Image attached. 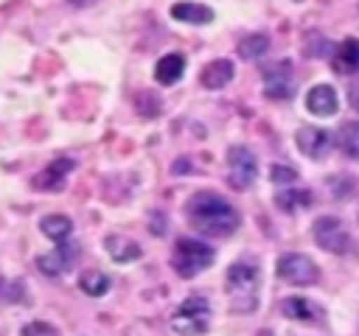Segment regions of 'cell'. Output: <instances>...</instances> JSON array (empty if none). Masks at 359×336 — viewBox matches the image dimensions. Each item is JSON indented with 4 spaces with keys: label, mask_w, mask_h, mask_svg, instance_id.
<instances>
[{
    "label": "cell",
    "mask_w": 359,
    "mask_h": 336,
    "mask_svg": "<svg viewBox=\"0 0 359 336\" xmlns=\"http://www.w3.org/2000/svg\"><path fill=\"white\" fill-rule=\"evenodd\" d=\"M185 218L188 224L202 232V235H216V238H227L238 230L241 218L238 210L219 193L213 190H199L185 202Z\"/></svg>",
    "instance_id": "1"
},
{
    "label": "cell",
    "mask_w": 359,
    "mask_h": 336,
    "mask_svg": "<svg viewBox=\"0 0 359 336\" xmlns=\"http://www.w3.org/2000/svg\"><path fill=\"white\" fill-rule=\"evenodd\" d=\"M227 294L233 311H252L258 305V266L252 260H238L227 269Z\"/></svg>",
    "instance_id": "2"
},
{
    "label": "cell",
    "mask_w": 359,
    "mask_h": 336,
    "mask_svg": "<svg viewBox=\"0 0 359 336\" xmlns=\"http://www.w3.org/2000/svg\"><path fill=\"white\" fill-rule=\"evenodd\" d=\"M213 258H216V252L205 241H199V238H180L174 244V260H171V266H174V272L180 277L191 280L199 272L210 269L213 266Z\"/></svg>",
    "instance_id": "3"
},
{
    "label": "cell",
    "mask_w": 359,
    "mask_h": 336,
    "mask_svg": "<svg viewBox=\"0 0 359 336\" xmlns=\"http://www.w3.org/2000/svg\"><path fill=\"white\" fill-rule=\"evenodd\" d=\"M210 322V305L205 297H188L185 302H180V308L171 316V328L180 336H202L208 330Z\"/></svg>",
    "instance_id": "4"
},
{
    "label": "cell",
    "mask_w": 359,
    "mask_h": 336,
    "mask_svg": "<svg viewBox=\"0 0 359 336\" xmlns=\"http://www.w3.org/2000/svg\"><path fill=\"white\" fill-rule=\"evenodd\" d=\"M311 235H314L317 246L325 249V252L345 255L351 249V232H348V227L337 216H320L311 224Z\"/></svg>",
    "instance_id": "5"
},
{
    "label": "cell",
    "mask_w": 359,
    "mask_h": 336,
    "mask_svg": "<svg viewBox=\"0 0 359 336\" xmlns=\"http://www.w3.org/2000/svg\"><path fill=\"white\" fill-rule=\"evenodd\" d=\"M278 277L292 286H314L320 280V269L303 252H283L278 258Z\"/></svg>",
    "instance_id": "6"
},
{
    "label": "cell",
    "mask_w": 359,
    "mask_h": 336,
    "mask_svg": "<svg viewBox=\"0 0 359 336\" xmlns=\"http://www.w3.org/2000/svg\"><path fill=\"white\" fill-rule=\"evenodd\" d=\"M258 176V157L247 146L227 148V182L236 190H247Z\"/></svg>",
    "instance_id": "7"
},
{
    "label": "cell",
    "mask_w": 359,
    "mask_h": 336,
    "mask_svg": "<svg viewBox=\"0 0 359 336\" xmlns=\"http://www.w3.org/2000/svg\"><path fill=\"white\" fill-rule=\"evenodd\" d=\"M264 95L269 101H286L294 95V70L292 62H272L264 67Z\"/></svg>",
    "instance_id": "8"
},
{
    "label": "cell",
    "mask_w": 359,
    "mask_h": 336,
    "mask_svg": "<svg viewBox=\"0 0 359 336\" xmlns=\"http://www.w3.org/2000/svg\"><path fill=\"white\" fill-rule=\"evenodd\" d=\"M294 143L303 157L309 160H325L331 151V134L320 126H300L294 134Z\"/></svg>",
    "instance_id": "9"
},
{
    "label": "cell",
    "mask_w": 359,
    "mask_h": 336,
    "mask_svg": "<svg viewBox=\"0 0 359 336\" xmlns=\"http://www.w3.org/2000/svg\"><path fill=\"white\" fill-rule=\"evenodd\" d=\"M76 255H79V244L73 238L70 241H62V244H56L53 252L36 258V269L42 274H48V277H56V274H62L65 269H70L76 263Z\"/></svg>",
    "instance_id": "10"
},
{
    "label": "cell",
    "mask_w": 359,
    "mask_h": 336,
    "mask_svg": "<svg viewBox=\"0 0 359 336\" xmlns=\"http://www.w3.org/2000/svg\"><path fill=\"white\" fill-rule=\"evenodd\" d=\"M73 168H76V160H70V157H56V160H50V165H48L42 174L34 176V188H36V190L56 193V190L65 188V179L70 176Z\"/></svg>",
    "instance_id": "11"
},
{
    "label": "cell",
    "mask_w": 359,
    "mask_h": 336,
    "mask_svg": "<svg viewBox=\"0 0 359 336\" xmlns=\"http://www.w3.org/2000/svg\"><path fill=\"white\" fill-rule=\"evenodd\" d=\"M306 109L317 118H331L337 115L339 109V98H337V90L331 84H314L309 92H306Z\"/></svg>",
    "instance_id": "12"
},
{
    "label": "cell",
    "mask_w": 359,
    "mask_h": 336,
    "mask_svg": "<svg viewBox=\"0 0 359 336\" xmlns=\"http://www.w3.org/2000/svg\"><path fill=\"white\" fill-rule=\"evenodd\" d=\"M233 76H236V64L230 59H213L210 64L202 67L199 84L205 90H222V87H227L233 81Z\"/></svg>",
    "instance_id": "13"
},
{
    "label": "cell",
    "mask_w": 359,
    "mask_h": 336,
    "mask_svg": "<svg viewBox=\"0 0 359 336\" xmlns=\"http://www.w3.org/2000/svg\"><path fill=\"white\" fill-rule=\"evenodd\" d=\"M280 311H283V316L297 319V322H323L325 319V311L306 297H286L280 302Z\"/></svg>",
    "instance_id": "14"
},
{
    "label": "cell",
    "mask_w": 359,
    "mask_h": 336,
    "mask_svg": "<svg viewBox=\"0 0 359 336\" xmlns=\"http://www.w3.org/2000/svg\"><path fill=\"white\" fill-rule=\"evenodd\" d=\"M171 17L177 22H188V25H208V22H213V8L205 3H194V0H180L171 6Z\"/></svg>",
    "instance_id": "15"
},
{
    "label": "cell",
    "mask_w": 359,
    "mask_h": 336,
    "mask_svg": "<svg viewBox=\"0 0 359 336\" xmlns=\"http://www.w3.org/2000/svg\"><path fill=\"white\" fill-rule=\"evenodd\" d=\"M185 67H188V59H185L182 53H165V56L154 64V78H157V84H163V87H174V84L182 78Z\"/></svg>",
    "instance_id": "16"
},
{
    "label": "cell",
    "mask_w": 359,
    "mask_h": 336,
    "mask_svg": "<svg viewBox=\"0 0 359 336\" xmlns=\"http://www.w3.org/2000/svg\"><path fill=\"white\" fill-rule=\"evenodd\" d=\"M334 70L342 76H359V39H345L337 45L334 59H331Z\"/></svg>",
    "instance_id": "17"
},
{
    "label": "cell",
    "mask_w": 359,
    "mask_h": 336,
    "mask_svg": "<svg viewBox=\"0 0 359 336\" xmlns=\"http://www.w3.org/2000/svg\"><path fill=\"white\" fill-rule=\"evenodd\" d=\"M39 230H42L50 241L62 244V241H70L73 218H70V216H62V213H50V216H45V218L39 221Z\"/></svg>",
    "instance_id": "18"
},
{
    "label": "cell",
    "mask_w": 359,
    "mask_h": 336,
    "mask_svg": "<svg viewBox=\"0 0 359 336\" xmlns=\"http://www.w3.org/2000/svg\"><path fill=\"white\" fill-rule=\"evenodd\" d=\"M104 246H107V252H109L118 263L137 260V258H140V252H143L135 241H129V238H123V235H109V238L104 241Z\"/></svg>",
    "instance_id": "19"
},
{
    "label": "cell",
    "mask_w": 359,
    "mask_h": 336,
    "mask_svg": "<svg viewBox=\"0 0 359 336\" xmlns=\"http://www.w3.org/2000/svg\"><path fill=\"white\" fill-rule=\"evenodd\" d=\"M275 204L283 213H294L297 207H309L311 204V193L306 188H280L275 193Z\"/></svg>",
    "instance_id": "20"
},
{
    "label": "cell",
    "mask_w": 359,
    "mask_h": 336,
    "mask_svg": "<svg viewBox=\"0 0 359 336\" xmlns=\"http://www.w3.org/2000/svg\"><path fill=\"white\" fill-rule=\"evenodd\" d=\"M337 146L342 154L359 160V120H348L337 129Z\"/></svg>",
    "instance_id": "21"
},
{
    "label": "cell",
    "mask_w": 359,
    "mask_h": 336,
    "mask_svg": "<svg viewBox=\"0 0 359 336\" xmlns=\"http://www.w3.org/2000/svg\"><path fill=\"white\" fill-rule=\"evenodd\" d=\"M266 50H269V36L266 34H247L236 45V53L241 59H261Z\"/></svg>",
    "instance_id": "22"
},
{
    "label": "cell",
    "mask_w": 359,
    "mask_h": 336,
    "mask_svg": "<svg viewBox=\"0 0 359 336\" xmlns=\"http://www.w3.org/2000/svg\"><path fill=\"white\" fill-rule=\"evenodd\" d=\"M109 286H112L109 274H104V272H98V269H87V272L79 277V288H81L84 294H90V297H104V294L109 291Z\"/></svg>",
    "instance_id": "23"
},
{
    "label": "cell",
    "mask_w": 359,
    "mask_h": 336,
    "mask_svg": "<svg viewBox=\"0 0 359 336\" xmlns=\"http://www.w3.org/2000/svg\"><path fill=\"white\" fill-rule=\"evenodd\" d=\"M135 109H137L143 118H154V115L163 112V104H160V98H157L154 92H137V98H135Z\"/></svg>",
    "instance_id": "24"
},
{
    "label": "cell",
    "mask_w": 359,
    "mask_h": 336,
    "mask_svg": "<svg viewBox=\"0 0 359 336\" xmlns=\"http://www.w3.org/2000/svg\"><path fill=\"white\" fill-rule=\"evenodd\" d=\"M328 185L334 190V199H351L353 188H356V179L353 176H334V179H328Z\"/></svg>",
    "instance_id": "25"
},
{
    "label": "cell",
    "mask_w": 359,
    "mask_h": 336,
    "mask_svg": "<svg viewBox=\"0 0 359 336\" xmlns=\"http://www.w3.org/2000/svg\"><path fill=\"white\" fill-rule=\"evenodd\" d=\"M269 179L275 182V185H292L294 179H297V171L294 168H289V165H280V162H275L272 168H269Z\"/></svg>",
    "instance_id": "26"
},
{
    "label": "cell",
    "mask_w": 359,
    "mask_h": 336,
    "mask_svg": "<svg viewBox=\"0 0 359 336\" xmlns=\"http://www.w3.org/2000/svg\"><path fill=\"white\" fill-rule=\"evenodd\" d=\"M22 294H25V286H22V283H11V280H3V277H0V297H3V300L17 302Z\"/></svg>",
    "instance_id": "27"
},
{
    "label": "cell",
    "mask_w": 359,
    "mask_h": 336,
    "mask_svg": "<svg viewBox=\"0 0 359 336\" xmlns=\"http://www.w3.org/2000/svg\"><path fill=\"white\" fill-rule=\"evenodd\" d=\"M22 336H56V333H53V328H48L45 322H31V325L22 330Z\"/></svg>",
    "instance_id": "28"
},
{
    "label": "cell",
    "mask_w": 359,
    "mask_h": 336,
    "mask_svg": "<svg viewBox=\"0 0 359 336\" xmlns=\"http://www.w3.org/2000/svg\"><path fill=\"white\" fill-rule=\"evenodd\" d=\"M188 171H191V160H188V157L174 160V165H171V174H174V176H182V174H188Z\"/></svg>",
    "instance_id": "29"
},
{
    "label": "cell",
    "mask_w": 359,
    "mask_h": 336,
    "mask_svg": "<svg viewBox=\"0 0 359 336\" xmlns=\"http://www.w3.org/2000/svg\"><path fill=\"white\" fill-rule=\"evenodd\" d=\"M351 104H353V109H359V87L351 90Z\"/></svg>",
    "instance_id": "30"
},
{
    "label": "cell",
    "mask_w": 359,
    "mask_h": 336,
    "mask_svg": "<svg viewBox=\"0 0 359 336\" xmlns=\"http://www.w3.org/2000/svg\"><path fill=\"white\" fill-rule=\"evenodd\" d=\"M67 3H70V6H76V8H84V6H90L93 0H67Z\"/></svg>",
    "instance_id": "31"
},
{
    "label": "cell",
    "mask_w": 359,
    "mask_h": 336,
    "mask_svg": "<svg viewBox=\"0 0 359 336\" xmlns=\"http://www.w3.org/2000/svg\"><path fill=\"white\" fill-rule=\"evenodd\" d=\"M356 8H359V6H356Z\"/></svg>",
    "instance_id": "32"
}]
</instances>
